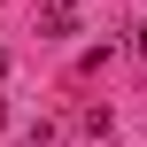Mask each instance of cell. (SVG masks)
Returning a JSON list of instances; mask_svg holds the SVG:
<instances>
[{"mask_svg": "<svg viewBox=\"0 0 147 147\" xmlns=\"http://www.w3.org/2000/svg\"><path fill=\"white\" fill-rule=\"evenodd\" d=\"M132 47H140V54H147V23H140V39H132Z\"/></svg>", "mask_w": 147, "mask_h": 147, "instance_id": "2", "label": "cell"}, {"mask_svg": "<svg viewBox=\"0 0 147 147\" xmlns=\"http://www.w3.org/2000/svg\"><path fill=\"white\" fill-rule=\"evenodd\" d=\"M39 16H47V31H54V39H62V31L78 23V16H70V0H39Z\"/></svg>", "mask_w": 147, "mask_h": 147, "instance_id": "1", "label": "cell"}]
</instances>
